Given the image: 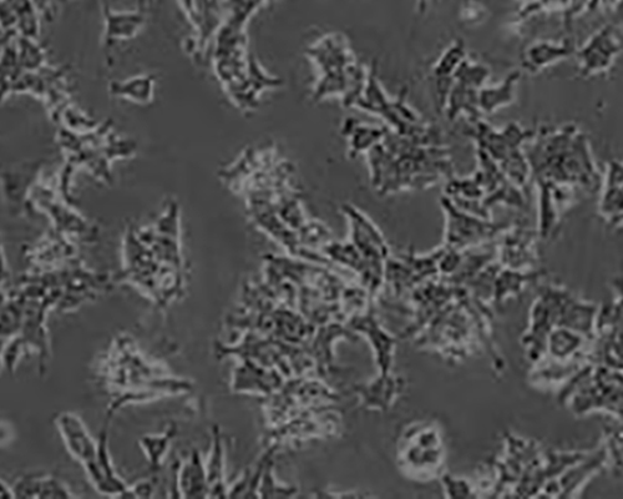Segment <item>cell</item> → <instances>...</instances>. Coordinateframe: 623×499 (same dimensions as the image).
Here are the masks:
<instances>
[{
	"mask_svg": "<svg viewBox=\"0 0 623 499\" xmlns=\"http://www.w3.org/2000/svg\"><path fill=\"white\" fill-rule=\"evenodd\" d=\"M366 158L373 189L382 196L429 189L455 176L448 145L405 138L389 128Z\"/></svg>",
	"mask_w": 623,
	"mask_h": 499,
	"instance_id": "1",
	"label": "cell"
},
{
	"mask_svg": "<svg viewBox=\"0 0 623 499\" xmlns=\"http://www.w3.org/2000/svg\"><path fill=\"white\" fill-rule=\"evenodd\" d=\"M306 54L318 70L314 102L338 97L344 108L356 107L366 88L368 70L357 62L348 40L341 34H327L312 44Z\"/></svg>",
	"mask_w": 623,
	"mask_h": 499,
	"instance_id": "2",
	"label": "cell"
},
{
	"mask_svg": "<svg viewBox=\"0 0 623 499\" xmlns=\"http://www.w3.org/2000/svg\"><path fill=\"white\" fill-rule=\"evenodd\" d=\"M408 88L400 90L397 98H390L378 78V64L373 60L368 69V79L356 107L362 112L376 115L393 133L429 144H445L442 130L424 119L407 103Z\"/></svg>",
	"mask_w": 623,
	"mask_h": 499,
	"instance_id": "3",
	"label": "cell"
},
{
	"mask_svg": "<svg viewBox=\"0 0 623 499\" xmlns=\"http://www.w3.org/2000/svg\"><path fill=\"white\" fill-rule=\"evenodd\" d=\"M464 133L474 141L476 149L483 150L498 164L523 149V145L533 140L536 134L534 130L524 129L518 123H510L503 129H495L483 119L469 123Z\"/></svg>",
	"mask_w": 623,
	"mask_h": 499,
	"instance_id": "4",
	"label": "cell"
},
{
	"mask_svg": "<svg viewBox=\"0 0 623 499\" xmlns=\"http://www.w3.org/2000/svg\"><path fill=\"white\" fill-rule=\"evenodd\" d=\"M440 205L447 219L445 244L448 248L457 250L469 248L481 241L493 238L501 229L499 225L491 224L489 219L480 218V216L459 209L448 196H442Z\"/></svg>",
	"mask_w": 623,
	"mask_h": 499,
	"instance_id": "5",
	"label": "cell"
},
{
	"mask_svg": "<svg viewBox=\"0 0 623 499\" xmlns=\"http://www.w3.org/2000/svg\"><path fill=\"white\" fill-rule=\"evenodd\" d=\"M342 211L351 229V243L361 251L369 264L373 266L381 264L388 255V246L381 231L356 206L343 204Z\"/></svg>",
	"mask_w": 623,
	"mask_h": 499,
	"instance_id": "6",
	"label": "cell"
},
{
	"mask_svg": "<svg viewBox=\"0 0 623 499\" xmlns=\"http://www.w3.org/2000/svg\"><path fill=\"white\" fill-rule=\"evenodd\" d=\"M621 53V43L614 29L607 27L595 34L585 47L576 52L579 59L581 74L589 75L605 72L614 64Z\"/></svg>",
	"mask_w": 623,
	"mask_h": 499,
	"instance_id": "7",
	"label": "cell"
},
{
	"mask_svg": "<svg viewBox=\"0 0 623 499\" xmlns=\"http://www.w3.org/2000/svg\"><path fill=\"white\" fill-rule=\"evenodd\" d=\"M57 426L68 451L84 466L85 471L89 470L98 457V441L91 437L84 422L73 412L60 413Z\"/></svg>",
	"mask_w": 623,
	"mask_h": 499,
	"instance_id": "8",
	"label": "cell"
},
{
	"mask_svg": "<svg viewBox=\"0 0 623 499\" xmlns=\"http://www.w3.org/2000/svg\"><path fill=\"white\" fill-rule=\"evenodd\" d=\"M108 438V423H106L98 438V457L86 473L96 490L103 495L129 497V488L116 476L113 463H111Z\"/></svg>",
	"mask_w": 623,
	"mask_h": 499,
	"instance_id": "9",
	"label": "cell"
},
{
	"mask_svg": "<svg viewBox=\"0 0 623 499\" xmlns=\"http://www.w3.org/2000/svg\"><path fill=\"white\" fill-rule=\"evenodd\" d=\"M468 58L467 48L463 39H455L444 50L433 67L435 105L439 113H444L450 88L454 83V75L460 64Z\"/></svg>",
	"mask_w": 623,
	"mask_h": 499,
	"instance_id": "10",
	"label": "cell"
},
{
	"mask_svg": "<svg viewBox=\"0 0 623 499\" xmlns=\"http://www.w3.org/2000/svg\"><path fill=\"white\" fill-rule=\"evenodd\" d=\"M388 133V126L364 123L362 120L348 118L342 125V135L347 141L349 159L366 155L374 146L381 144Z\"/></svg>",
	"mask_w": 623,
	"mask_h": 499,
	"instance_id": "11",
	"label": "cell"
},
{
	"mask_svg": "<svg viewBox=\"0 0 623 499\" xmlns=\"http://www.w3.org/2000/svg\"><path fill=\"white\" fill-rule=\"evenodd\" d=\"M481 89L483 88L463 82V80L454 79L444 109L445 117H447L449 122H455L462 115L468 119L469 123H473L475 120L483 117L479 105Z\"/></svg>",
	"mask_w": 623,
	"mask_h": 499,
	"instance_id": "12",
	"label": "cell"
},
{
	"mask_svg": "<svg viewBox=\"0 0 623 499\" xmlns=\"http://www.w3.org/2000/svg\"><path fill=\"white\" fill-rule=\"evenodd\" d=\"M179 491L185 498L209 497L206 465L197 450L192 451L189 460L179 468Z\"/></svg>",
	"mask_w": 623,
	"mask_h": 499,
	"instance_id": "13",
	"label": "cell"
},
{
	"mask_svg": "<svg viewBox=\"0 0 623 499\" xmlns=\"http://www.w3.org/2000/svg\"><path fill=\"white\" fill-rule=\"evenodd\" d=\"M520 78V70H514L500 84L494 85V87L485 85L479 93L481 114H493L513 104L516 99V88H518Z\"/></svg>",
	"mask_w": 623,
	"mask_h": 499,
	"instance_id": "14",
	"label": "cell"
},
{
	"mask_svg": "<svg viewBox=\"0 0 623 499\" xmlns=\"http://www.w3.org/2000/svg\"><path fill=\"white\" fill-rule=\"evenodd\" d=\"M17 498H72L65 483L53 476H25L13 487Z\"/></svg>",
	"mask_w": 623,
	"mask_h": 499,
	"instance_id": "15",
	"label": "cell"
},
{
	"mask_svg": "<svg viewBox=\"0 0 623 499\" xmlns=\"http://www.w3.org/2000/svg\"><path fill=\"white\" fill-rule=\"evenodd\" d=\"M575 54V45L570 42L554 44L539 42L525 50L523 68L530 73H538L541 69L550 67L551 64L561 59L569 58Z\"/></svg>",
	"mask_w": 623,
	"mask_h": 499,
	"instance_id": "16",
	"label": "cell"
},
{
	"mask_svg": "<svg viewBox=\"0 0 623 499\" xmlns=\"http://www.w3.org/2000/svg\"><path fill=\"white\" fill-rule=\"evenodd\" d=\"M207 480H209V497H229V488L225 483V450L219 427H212V447L209 461L206 465Z\"/></svg>",
	"mask_w": 623,
	"mask_h": 499,
	"instance_id": "17",
	"label": "cell"
},
{
	"mask_svg": "<svg viewBox=\"0 0 623 499\" xmlns=\"http://www.w3.org/2000/svg\"><path fill=\"white\" fill-rule=\"evenodd\" d=\"M106 22H108L109 38H124L136 32L144 22V15L141 12L114 14L106 12Z\"/></svg>",
	"mask_w": 623,
	"mask_h": 499,
	"instance_id": "18",
	"label": "cell"
},
{
	"mask_svg": "<svg viewBox=\"0 0 623 499\" xmlns=\"http://www.w3.org/2000/svg\"><path fill=\"white\" fill-rule=\"evenodd\" d=\"M176 433V426L172 425L169 430L162 433L159 436H145L141 438V447L144 448L146 456L149 458L151 467L159 468L161 466L162 458L170 446L172 437Z\"/></svg>",
	"mask_w": 623,
	"mask_h": 499,
	"instance_id": "19",
	"label": "cell"
},
{
	"mask_svg": "<svg viewBox=\"0 0 623 499\" xmlns=\"http://www.w3.org/2000/svg\"><path fill=\"white\" fill-rule=\"evenodd\" d=\"M623 186V161L611 159L607 164L602 188H621Z\"/></svg>",
	"mask_w": 623,
	"mask_h": 499,
	"instance_id": "20",
	"label": "cell"
},
{
	"mask_svg": "<svg viewBox=\"0 0 623 499\" xmlns=\"http://www.w3.org/2000/svg\"><path fill=\"white\" fill-rule=\"evenodd\" d=\"M484 12L485 9L483 8V5L476 2H469L463 8L462 17L465 22L474 23L476 20L483 18Z\"/></svg>",
	"mask_w": 623,
	"mask_h": 499,
	"instance_id": "21",
	"label": "cell"
},
{
	"mask_svg": "<svg viewBox=\"0 0 623 499\" xmlns=\"http://www.w3.org/2000/svg\"><path fill=\"white\" fill-rule=\"evenodd\" d=\"M15 497V493L14 490L12 488V490H10V488L5 485L4 482H2V498H14Z\"/></svg>",
	"mask_w": 623,
	"mask_h": 499,
	"instance_id": "22",
	"label": "cell"
},
{
	"mask_svg": "<svg viewBox=\"0 0 623 499\" xmlns=\"http://www.w3.org/2000/svg\"><path fill=\"white\" fill-rule=\"evenodd\" d=\"M430 0H417L418 10L420 13H425L428 8Z\"/></svg>",
	"mask_w": 623,
	"mask_h": 499,
	"instance_id": "23",
	"label": "cell"
}]
</instances>
